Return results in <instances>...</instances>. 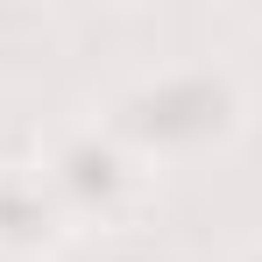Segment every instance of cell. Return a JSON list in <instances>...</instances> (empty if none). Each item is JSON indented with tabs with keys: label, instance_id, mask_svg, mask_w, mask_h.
I'll return each instance as SVG.
<instances>
[{
	"label": "cell",
	"instance_id": "6da1fadb",
	"mask_svg": "<svg viewBox=\"0 0 262 262\" xmlns=\"http://www.w3.org/2000/svg\"><path fill=\"white\" fill-rule=\"evenodd\" d=\"M99 114L163 177V170H184V163L234 156L255 135L262 106H255V85H248L241 64H227V57H170V64L135 71Z\"/></svg>",
	"mask_w": 262,
	"mask_h": 262
},
{
	"label": "cell",
	"instance_id": "7a4b0ae2",
	"mask_svg": "<svg viewBox=\"0 0 262 262\" xmlns=\"http://www.w3.org/2000/svg\"><path fill=\"white\" fill-rule=\"evenodd\" d=\"M29 163L43 170L71 234H135L156 206V170L106 128V114H57Z\"/></svg>",
	"mask_w": 262,
	"mask_h": 262
},
{
	"label": "cell",
	"instance_id": "3957f363",
	"mask_svg": "<svg viewBox=\"0 0 262 262\" xmlns=\"http://www.w3.org/2000/svg\"><path fill=\"white\" fill-rule=\"evenodd\" d=\"M71 241L78 234H71L64 206L50 199L43 170L29 156H7L0 163V255L7 262H57Z\"/></svg>",
	"mask_w": 262,
	"mask_h": 262
},
{
	"label": "cell",
	"instance_id": "277c9868",
	"mask_svg": "<svg viewBox=\"0 0 262 262\" xmlns=\"http://www.w3.org/2000/svg\"><path fill=\"white\" fill-rule=\"evenodd\" d=\"M227 262H262V234H248V241H241V248H234Z\"/></svg>",
	"mask_w": 262,
	"mask_h": 262
},
{
	"label": "cell",
	"instance_id": "5b68a950",
	"mask_svg": "<svg viewBox=\"0 0 262 262\" xmlns=\"http://www.w3.org/2000/svg\"><path fill=\"white\" fill-rule=\"evenodd\" d=\"M0 262H7V255H0Z\"/></svg>",
	"mask_w": 262,
	"mask_h": 262
}]
</instances>
